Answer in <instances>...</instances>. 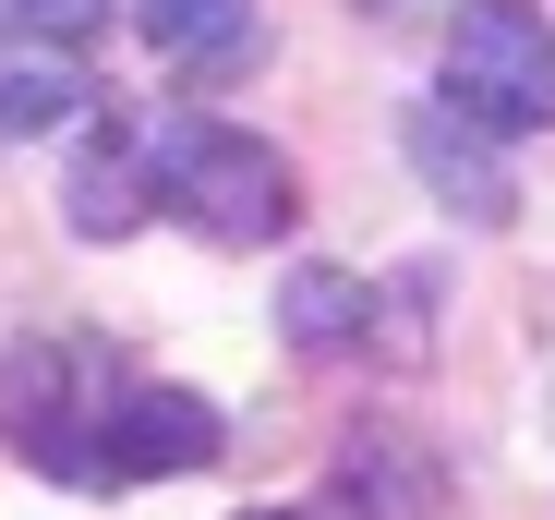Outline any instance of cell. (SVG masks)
<instances>
[{"mask_svg": "<svg viewBox=\"0 0 555 520\" xmlns=\"http://www.w3.org/2000/svg\"><path fill=\"white\" fill-rule=\"evenodd\" d=\"M242 520H314V508H242Z\"/></svg>", "mask_w": 555, "mask_h": 520, "instance_id": "cell-11", "label": "cell"}, {"mask_svg": "<svg viewBox=\"0 0 555 520\" xmlns=\"http://www.w3.org/2000/svg\"><path fill=\"white\" fill-rule=\"evenodd\" d=\"M85 110V73L61 49H0V134H61Z\"/></svg>", "mask_w": 555, "mask_h": 520, "instance_id": "cell-9", "label": "cell"}, {"mask_svg": "<svg viewBox=\"0 0 555 520\" xmlns=\"http://www.w3.org/2000/svg\"><path fill=\"white\" fill-rule=\"evenodd\" d=\"M375 291H362L350 267H291V291H278V327H291V352L302 364H350V352H375Z\"/></svg>", "mask_w": 555, "mask_h": 520, "instance_id": "cell-8", "label": "cell"}, {"mask_svg": "<svg viewBox=\"0 0 555 520\" xmlns=\"http://www.w3.org/2000/svg\"><path fill=\"white\" fill-rule=\"evenodd\" d=\"M218 448H230V423L206 388H121L109 436H98V484H169V472H206Z\"/></svg>", "mask_w": 555, "mask_h": 520, "instance_id": "cell-4", "label": "cell"}, {"mask_svg": "<svg viewBox=\"0 0 555 520\" xmlns=\"http://www.w3.org/2000/svg\"><path fill=\"white\" fill-rule=\"evenodd\" d=\"M435 98L459 122H483L495 145L555 134V37H543V13H531V0H447Z\"/></svg>", "mask_w": 555, "mask_h": 520, "instance_id": "cell-3", "label": "cell"}, {"mask_svg": "<svg viewBox=\"0 0 555 520\" xmlns=\"http://www.w3.org/2000/svg\"><path fill=\"white\" fill-rule=\"evenodd\" d=\"M109 352L73 327H25L13 352H0V448L49 484H98V436H109Z\"/></svg>", "mask_w": 555, "mask_h": 520, "instance_id": "cell-2", "label": "cell"}, {"mask_svg": "<svg viewBox=\"0 0 555 520\" xmlns=\"http://www.w3.org/2000/svg\"><path fill=\"white\" fill-rule=\"evenodd\" d=\"M399 134H411V169H423V194H435L447 218H472V230H507V206H519V194H507V157H483V145H495L483 122H459L447 98H423Z\"/></svg>", "mask_w": 555, "mask_h": 520, "instance_id": "cell-6", "label": "cell"}, {"mask_svg": "<svg viewBox=\"0 0 555 520\" xmlns=\"http://www.w3.org/2000/svg\"><path fill=\"white\" fill-rule=\"evenodd\" d=\"M362 13H399V0H362Z\"/></svg>", "mask_w": 555, "mask_h": 520, "instance_id": "cell-12", "label": "cell"}, {"mask_svg": "<svg viewBox=\"0 0 555 520\" xmlns=\"http://www.w3.org/2000/svg\"><path fill=\"white\" fill-rule=\"evenodd\" d=\"M133 25L169 73H194V85H230L266 61V13L254 0H133Z\"/></svg>", "mask_w": 555, "mask_h": 520, "instance_id": "cell-7", "label": "cell"}, {"mask_svg": "<svg viewBox=\"0 0 555 520\" xmlns=\"http://www.w3.org/2000/svg\"><path fill=\"white\" fill-rule=\"evenodd\" d=\"M73 230L85 242H133L145 218H157V182H145V122H121V110H98L73 134Z\"/></svg>", "mask_w": 555, "mask_h": 520, "instance_id": "cell-5", "label": "cell"}, {"mask_svg": "<svg viewBox=\"0 0 555 520\" xmlns=\"http://www.w3.org/2000/svg\"><path fill=\"white\" fill-rule=\"evenodd\" d=\"M145 182L181 230H206V242H291L302 230V182H291V157H278L266 134L242 122H206V110H157L145 122Z\"/></svg>", "mask_w": 555, "mask_h": 520, "instance_id": "cell-1", "label": "cell"}, {"mask_svg": "<svg viewBox=\"0 0 555 520\" xmlns=\"http://www.w3.org/2000/svg\"><path fill=\"white\" fill-rule=\"evenodd\" d=\"M109 37V0H0V49H61V61H85Z\"/></svg>", "mask_w": 555, "mask_h": 520, "instance_id": "cell-10", "label": "cell"}]
</instances>
